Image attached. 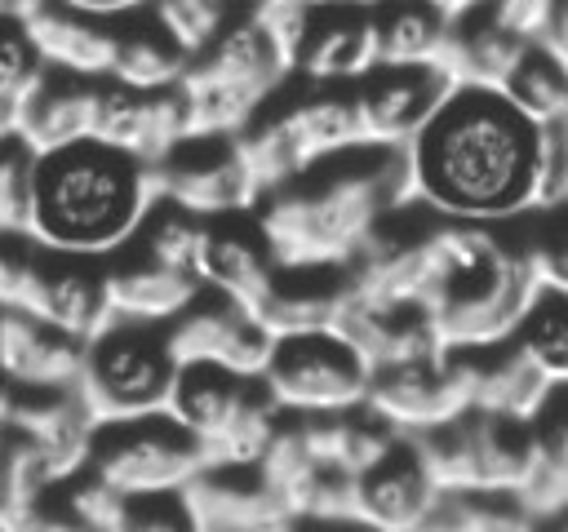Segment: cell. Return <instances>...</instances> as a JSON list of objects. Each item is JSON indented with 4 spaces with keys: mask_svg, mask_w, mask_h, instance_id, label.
Masks as SVG:
<instances>
[{
    "mask_svg": "<svg viewBox=\"0 0 568 532\" xmlns=\"http://www.w3.org/2000/svg\"><path fill=\"white\" fill-rule=\"evenodd\" d=\"M58 492V488H53ZM4 532H98V528H89L62 497H49L27 523H18V528H4Z\"/></svg>",
    "mask_w": 568,
    "mask_h": 532,
    "instance_id": "39",
    "label": "cell"
},
{
    "mask_svg": "<svg viewBox=\"0 0 568 532\" xmlns=\"http://www.w3.org/2000/svg\"><path fill=\"white\" fill-rule=\"evenodd\" d=\"M537 293L541 275L528 239H510L493 222L430 217L422 306L448 350H488L510 341Z\"/></svg>",
    "mask_w": 568,
    "mask_h": 532,
    "instance_id": "3",
    "label": "cell"
},
{
    "mask_svg": "<svg viewBox=\"0 0 568 532\" xmlns=\"http://www.w3.org/2000/svg\"><path fill=\"white\" fill-rule=\"evenodd\" d=\"M293 532H373V528L368 523H306V519H297Z\"/></svg>",
    "mask_w": 568,
    "mask_h": 532,
    "instance_id": "43",
    "label": "cell"
},
{
    "mask_svg": "<svg viewBox=\"0 0 568 532\" xmlns=\"http://www.w3.org/2000/svg\"><path fill=\"white\" fill-rule=\"evenodd\" d=\"M532 40L515 31L488 0L470 4L466 13L453 18L448 44L439 58V71H448L453 84H479V89H506L510 71L519 66L524 49Z\"/></svg>",
    "mask_w": 568,
    "mask_h": 532,
    "instance_id": "22",
    "label": "cell"
},
{
    "mask_svg": "<svg viewBox=\"0 0 568 532\" xmlns=\"http://www.w3.org/2000/svg\"><path fill=\"white\" fill-rule=\"evenodd\" d=\"M115 66L111 80L142 89V93H169L182 89L186 71H191V53L164 31V22L155 18V9L115 18Z\"/></svg>",
    "mask_w": 568,
    "mask_h": 532,
    "instance_id": "27",
    "label": "cell"
},
{
    "mask_svg": "<svg viewBox=\"0 0 568 532\" xmlns=\"http://www.w3.org/2000/svg\"><path fill=\"white\" fill-rule=\"evenodd\" d=\"M288 58L244 0L235 18L217 31L213 44H204L191 58V71L182 80L191 133L204 137H240L275 98V89L288 75Z\"/></svg>",
    "mask_w": 568,
    "mask_h": 532,
    "instance_id": "5",
    "label": "cell"
},
{
    "mask_svg": "<svg viewBox=\"0 0 568 532\" xmlns=\"http://www.w3.org/2000/svg\"><path fill=\"white\" fill-rule=\"evenodd\" d=\"M546 222L528 235L537 275L546 288H564L568 293V208H546Z\"/></svg>",
    "mask_w": 568,
    "mask_h": 532,
    "instance_id": "36",
    "label": "cell"
},
{
    "mask_svg": "<svg viewBox=\"0 0 568 532\" xmlns=\"http://www.w3.org/2000/svg\"><path fill=\"white\" fill-rule=\"evenodd\" d=\"M155 182L164 204H178L204 222L248 213L262 204V191L253 182L240 137H204V133L182 137L155 164Z\"/></svg>",
    "mask_w": 568,
    "mask_h": 532,
    "instance_id": "11",
    "label": "cell"
},
{
    "mask_svg": "<svg viewBox=\"0 0 568 532\" xmlns=\"http://www.w3.org/2000/svg\"><path fill=\"white\" fill-rule=\"evenodd\" d=\"M515 346L555 381L568 386V293L564 288H546L532 297L528 315L515 328Z\"/></svg>",
    "mask_w": 568,
    "mask_h": 532,
    "instance_id": "31",
    "label": "cell"
},
{
    "mask_svg": "<svg viewBox=\"0 0 568 532\" xmlns=\"http://www.w3.org/2000/svg\"><path fill=\"white\" fill-rule=\"evenodd\" d=\"M204 279L173 270L155 257H146L138 244L124 253L106 257V297H111V319H133V324H173L204 297Z\"/></svg>",
    "mask_w": 568,
    "mask_h": 532,
    "instance_id": "19",
    "label": "cell"
},
{
    "mask_svg": "<svg viewBox=\"0 0 568 532\" xmlns=\"http://www.w3.org/2000/svg\"><path fill=\"white\" fill-rule=\"evenodd\" d=\"M466 355H470L475 412L532 421L546 408V399L555 395V381L515 346V337L501 346H488V350H466Z\"/></svg>",
    "mask_w": 568,
    "mask_h": 532,
    "instance_id": "26",
    "label": "cell"
},
{
    "mask_svg": "<svg viewBox=\"0 0 568 532\" xmlns=\"http://www.w3.org/2000/svg\"><path fill=\"white\" fill-rule=\"evenodd\" d=\"M178 372H182V364L173 359L169 324L111 319L84 346L80 395L89 399V408L102 426L138 421V417L169 412Z\"/></svg>",
    "mask_w": 568,
    "mask_h": 532,
    "instance_id": "7",
    "label": "cell"
},
{
    "mask_svg": "<svg viewBox=\"0 0 568 532\" xmlns=\"http://www.w3.org/2000/svg\"><path fill=\"white\" fill-rule=\"evenodd\" d=\"M275 275H280V257H275V248H271V239L262 231L257 208L209 222L200 279L213 293L240 301L244 310H257V301L271 293Z\"/></svg>",
    "mask_w": 568,
    "mask_h": 532,
    "instance_id": "18",
    "label": "cell"
},
{
    "mask_svg": "<svg viewBox=\"0 0 568 532\" xmlns=\"http://www.w3.org/2000/svg\"><path fill=\"white\" fill-rule=\"evenodd\" d=\"M200 532H293L284 497L266 483L262 466H209L182 488Z\"/></svg>",
    "mask_w": 568,
    "mask_h": 532,
    "instance_id": "16",
    "label": "cell"
},
{
    "mask_svg": "<svg viewBox=\"0 0 568 532\" xmlns=\"http://www.w3.org/2000/svg\"><path fill=\"white\" fill-rule=\"evenodd\" d=\"M49 66L40 58V49L31 44L22 22H4V44H0V129L13 133L22 106L31 102V93L44 84Z\"/></svg>",
    "mask_w": 568,
    "mask_h": 532,
    "instance_id": "33",
    "label": "cell"
},
{
    "mask_svg": "<svg viewBox=\"0 0 568 532\" xmlns=\"http://www.w3.org/2000/svg\"><path fill=\"white\" fill-rule=\"evenodd\" d=\"M169 346H173V359L182 368L186 364H217V368H231L244 377H262L271 364L275 337L253 319V310L204 288V297L169 324Z\"/></svg>",
    "mask_w": 568,
    "mask_h": 532,
    "instance_id": "14",
    "label": "cell"
},
{
    "mask_svg": "<svg viewBox=\"0 0 568 532\" xmlns=\"http://www.w3.org/2000/svg\"><path fill=\"white\" fill-rule=\"evenodd\" d=\"M31 208H36V151L22 137H4L0 226L9 239H31Z\"/></svg>",
    "mask_w": 568,
    "mask_h": 532,
    "instance_id": "34",
    "label": "cell"
},
{
    "mask_svg": "<svg viewBox=\"0 0 568 532\" xmlns=\"http://www.w3.org/2000/svg\"><path fill=\"white\" fill-rule=\"evenodd\" d=\"M315 4H359V9H377L382 0H315Z\"/></svg>",
    "mask_w": 568,
    "mask_h": 532,
    "instance_id": "45",
    "label": "cell"
},
{
    "mask_svg": "<svg viewBox=\"0 0 568 532\" xmlns=\"http://www.w3.org/2000/svg\"><path fill=\"white\" fill-rule=\"evenodd\" d=\"M204 470H209L204 443L173 412H155L138 421H106L98 426V439L89 452V474H98L129 501L182 492Z\"/></svg>",
    "mask_w": 568,
    "mask_h": 532,
    "instance_id": "9",
    "label": "cell"
},
{
    "mask_svg": "<svg viewBox=\"0 0 568 532\" xmlns=\"http://www.w3.org/2000/svg\"><path fill=\"white\" fill-rule=\"evenodd\" d=\"M519 501L555 532L568 519V386H555L532 417V474Z\"/></svg>",
    "mask_w": 568,
    "mask_h": 532,
    "instance_id": "28",
    "label": "cell"
},
{
    "mask_svg": "<svg viewBox=\"0 0 568 532\" xmlns=\"http://www.w3.org/2000/svg\"><path fill=\"white\" fill-rule=\"evenodd\" d=\"M62 4L84 9V13H98V18H129V13L151 9L155 0H62Z\"/></svg>",
    "mask_w": 568,
    "mask_h": 532,
    "instance_id": "41",
    "label": "cell"
},
{
    "mask_svg": "<svg viewBox=\"0 0 568 532\" xmlns=\"http://www.w3.org/2000/svg\"><path fill=\"white\" fill-rule=\"evenodd\" d=\"M417 204L448 222H515L537 213L541 124L501 89L457 84L408 146Z\"/></svg>",
    "mask_w": 568,
    "mask_h": 532,
    "instance_id": "1",
    "label": "cell"
},
{
    "mask_svg": "<svg viewBox=\"0 0 568 532\" xmlns=\"http://www.w3.org/2000/svg\"><path fill=\"white\" fill-rule=\"evenodd\" d=\"M0 297L9 310H27L80 341H93L111 324L102 257L58 253L36 239H9L0 266Z\"/></svg>",
    "mask_w": 568,
    "mask_h": 532,
    "instance_id": "8",
    "label": "cell"
},
{
    "mask_svg": "<svg viewBox=\"0 0 568 532\" xmlns=\"http://www.w3.org/2000/svg\"><path fill=\"white\" fill-rule=\"evenodd\" d=\"M244 0H155V18L164 22V31L195 58L204 44L217 40V31L235 18Z\"/></svg>",
    "mask_w": 568,
    "mask_h": 532,
    "instance_id": "35",
    "label": "cell"
},
{
    "mask_svg": "<svg viewBox=\"0 0 568 532\" xmlns=\"http://www.w3.org/2000/svg\"><path fill=\"white\" fill-rule=\"evenodd\" d=\"M44 4H49V0H0V13H4V22H22V27H27Z\"/></svg>",
    "mask_w": 568,
    "mask_h": 532,
    "instance_id": "42",
    "label": "cell"
},
{
    "mask_svg": "<svg viewBox=\"0 0 568 532\" xmlns=\"http://www.w3.org/2000/svg\"><path fill=\"white\" fill-rule=\"evenodd\" d=\"M430 4H439L448 18H457V13H466L470 4H479V0H430Z\"/></svg>",
    "mask_w": 568,
    "mask_h": 532,
    "instance_id": "44",
    "label": "cell"
},
{
    "mask_svg": "<svg viewBox=\"0 0 568 532\" xmlns=\"http://www.w3.org/2000/svg\"><path fill=\"white\" fill-rule=\"evenodd\" d=\"M160 204L155 164L98 137L36 155L31 239L58 253L115 257Z\"/></svg>",
    "mask_w": 568,
    "mask_h": 532,
    "instance_id": "4",
    "label": "cell"
},
{
    "mask_svg": "<svg viewBox=\"0 0 568 532\" xmlns=\"http://www.w3.org/2000/svg\"><path fill=\"white\" fill-rule=\"evenodd\" d=\"M555 532H568V519H564V523H559V528H555Z\"/></svg>",
    "mask_w": 568,
    "mask_h": 532,
    "instance_id": "46",
    "label": "cell"
},
{
    "mask_svg": "<svg viewBox=\"0 0 568 532\" xmlns=\"http://www.w3.org/2000/svg\"><path fill=\"white\" fill-rule=\"evenodd\" d=\"M169 412L204 443L209 466H257L284 426V412L262 377L217 364H186Z\"/></svg>",
    "mask_w": 568,
    "mask_h": 532,
    "instance_id": "6",
    "label": "cell"
},
{
    "mask_svg": "<svg viewBox=\"0 0 568 532\" xmlns=\"http://www.w3.org/2000/svg\"><path fill=\"white\" fill-rule=\"evenodd\" d=\"M0 346H4V377L9 386H27V390H67L80 386L84 372V346L80 337L27 315V310H9L4 306V324H0Z\"/></svg>",
    "mask_w": 568,
    "mask_h": 532,
    "instance_id": "23",
    "label": "cell"
},
{
    "mask_svg": "<svg viewBox=\"0 0 568 532\" xmlns=\"http://www.w3.org/2000/svg\"><path fill=\"white\" fill-rule=\"evenodd\" d=\"M120 532H200L182 492L169 497H133Z\"/></svg>",
    "mask_w": 568,
    "mask_h": 532,
    "instance_id": "38",
    "label": "cell"
},
{
    "mask_svg": "<svg viewBox=\"0 0 568 532\" xmlns=\"http://www.w3.org/2000/svg\"><path fill=\"white\" fill-rule=\"evenodd\" d=\"M453 89L457 84L439 66H373L359 84H351L364 142L408 151Z\"/></svg>",
    "mask_w": 568,
    "mask_h": 532,
    "instance_id": "13",
    "label": "cell"
},
{
    "mask_svg": "<svg viewBox=\"0 0 568 532\" xmlns=\"http://www.w3.org/2000/svg\"><path fill=\"white\" fill-rule=\"evenodd\" d=\"M368 412H377L399 434H426L435 426H448L466 412H475L470 395V355L444 350L435 359L377 368L368 381Z\"/></svg>",
    "mask_w": 568,
    "mask_h": 532,
    "instance_id": "12",
    "label": "cell"
},
{
    "mask_svg": "<svg viewBox=\"0 0 568 532\" xmlns=\"http://www.w3.org/2000/svg\"><path fill=\"white\" fill-rule=\"evenodd\" d=\"M146 257L173 266V270H186V275H200L204 266V244H209V222L178 208V204H155V213L146 217V226L138 231L133 239Z\"/></svg>",
    "mask_w": 568,
    "mask_h": 532,
    "instance_id": "32",
    "label": "cell"
},
{
    "mask_svg": "<svg viewBox=\"0 0 568 532\" xmlns=\"http://www.w3.org/2000/svg\"><path fill=\"white\" fill-rule=\"evenodd\" d=\"M528 120H537L541 129L546 124H559L568 120V66L541 44L532 40L519 58V66L510 71L506 89H501Z\"/></svg>",
    "mask_w": 568,
    "mask_h": 532,
    "instance_id": "30",
    "label": "cell"
},
{
    "mask_svg": "<svg viewBox=\"0 0 568 532\" xmlns=\"http://www.w3.org/2000/svg\"><path fill=\"white\" fill-rule=\"evenodd\" d=\"M98 84L102 80H80V75H67V71L49 66L44 84L31 93L13 133H4V137H22L36 155L89 142L93 120H98Z\"/></svg>",
    "mask_w": 568,
    "mask_h": 532,
    "instance_id": "25",
    "label": "cell"
},
{
    "mask_svg": "<svg viewBox=\"0 0 568 532\" xmlns=\"http://www.w3.org/2000/svg\"><path fill=\"white\" fill-rule=\"evenodd\" d=\"M31 44L40 49L44 66L80 75V80H111L115 66V18H98L84 9H71L62 0H49L27 22Z\"/></svg>",
    "mask_w": 568,
    "mask_h": 532,
    "instance_id": "24",
    "label": "cell"
},
{
    "mask_svg": "<svg viewBox=\"0 0 568 532\" xmlns=\"http://www.w3.org/2000/svg\"><path fill=\"white\" fill-rule=\"evenodd\" d=\"M515 31H524L528 40H537L541 35V27H546V13H550V0H488Z\"/></svg>",
    "mask_w": 568,
    "mask_h": 532,
    "instance_id": "40",
    "label": "cell"
},
{
    "mask_svg": "<svg viewBox=\"0 0 568 532\" xmlns=\"http://www.w3.org/2000/svg\"><path fill=\"white\" fill-rule=\"evenodd\" d=\"M373 66H377L373 9L315 4L293 71H302L311 84H359Z\"/></svg>",
    "mask_w": 568,
    "mask_h": 532,
    "instance_id": "21",
    "label": "cell"
},
{
    "mask_svg": "<svg viewBox=\"0 0 568 532\" xmlns=\"http://www.w3.org/2000/svg\"><path fill=\"white\" fill-rule=\"evenodd\" d=\"M262 381L284 417H328L364 408L373 368L342 332H306L275 341Z\"/></svg>",
    "mask_w": 568,
    "mask_h": 532,
    "instance_id": "10",
    "label": "cell"
},
{
    "mask_svg": "<svg viewBox=\"0 0 568 532\" xmlns=\"http://www.w3.org/2000/svg\"><path fill=\"white\" fill-rule=\"evenodd\" d=\"M439 488L426 474L417 443L399 434V443L359 474V519L373 532H417L439 505Z\"/></svg>",
    "mask_w": 568,
    "mask_h": 532,
    "instance_id": "20",
    "label": "cell"
},
{
    "mask_svg": "<svg viewBox=\"0 0 568 532\" xmlns=\"http://www.w3.org/2000/svg\"><path fill=\"white\" fill-rule=\"evenodd\" d=\"M98 426L102 421L93 417V408L80 395V386H67V390L9 386L4 390V430L31 439L44 452V461L58 474V488L89 470V452H93Z\"/></svg>",
    "mask_w": 568,
    "mask_h": 532,
    "instance_id": "15",
    "label": "cell"
},
{
    "mask_svg": "<svg viewBox=\"0 0 568 532\" xmlns=\"http://www.w3.org/2000/svg\"><path fill=\"white\" fill-rule=\"evenodd\" d=\"M568 208V120L541 129V182H537V213Z\"/></svg>",
    "mask_w": 568,
    "mask_h": 532,
    "instance_id": "37",
    "label": "cell"
},
{
    "mask_svg": "<svg viewBox=\"0 0 568 532\" xmlns=\"http://www.w3.org/2000/svg\"><path fill=\"white\" fill-rule=\"evenodd\" d=\"M453 18L430 0H382L373 9L377 66H439Z\"/></svg>",
    "mask_w": 568,
    "mask_h": 532,
    "instance_id": "29",
    "label": "cell"
},
{
    "mask_svg": "<svg viewBox=\"0 0 568 532\" xmlns=\"http://www.w3.org/2000/svg\"><path fill=\"white\" fill-rule=\"evenodd\" d=\"M408 204H417L408 151L364 142L271 191L257 217L280 266H351L373 231Z\"/></svg>",
    "mask_w": 568,
    "mask_h": 532,
    "instance_id": "2",
    "label": "cell"
},
{
    "mask_svg": "<svg viewBox=\"0 0 568 532\" xmlns=\"http://www.w3.org/2000/svg\"><path fill=\"white\" fill-rule=\"evenodd\" d=\"M351 266H280L271 293L257 301L253 319L275 337L337 332V319L351 301Z\"/></svg>",
    "mask_w": 568,
    "mask_h": 532,
    "instance_id": "17",
    "label": "cell"
}]
</instances>
